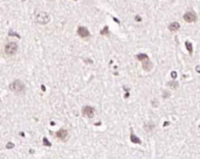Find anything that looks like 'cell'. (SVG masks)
Returning <instances> with one entry per match:
<instances>
[{
	"label": "cell",
	"instance_id": "6da1fadb",
	"mask_svg": "<svg viewBox=\"0 0 200 159\" xmlns=\"http://www.w3.org/2000/svg\"><path fill=\"white\" fill-rule=\"evenodd\" d=\"M25 83L20 81V80H15L13 81L11 84H9V90L12 91V93L16 94V95H19V94H22L25 91Z\"/></svg>",
	"mask_w": 200,
	"mask_h": 159
},
{
	"label": "cell",
	"instance_id": "7a4b0ae2",
	"mask_svg": "<svg viewBox=\"0 0 200 159\" xmlns=\"http://www.w3.org/2000/svg\"><path fill=\"white\" fill-rule=\"evenodd\" d=\"M18 49H19L18 43L14 42V41H9V42H7L6 45H5V48H4L5 54H6L7 56H14L15 54L18 53Z\"/></svg>",
	"mask_w": 200,
	"mask_h": 159
},
{
	"label": "cell",
	"instance_id": "3957f363",
	"mask_svg": "<svg viewBox=\"0 0 200 159\" xmlns=\"http://www.w3.org/2000/svg\"><path fill=\"white\" fill-rule=\"evenodd\" d=\"M35 20H36V22L40 24V25H47V24L50 21V16H49V14L47 13V12L40 11V12H38L36 15H35Z\"/></svg>",
	"mask_w": 200,
	"mask_h": 159
},
{
	"label": "cell",
	"instance_id": "277c9868",
	"mask_svg": "<svg viewBox=\"0 0 200 159\" xmlns=\"http://www.w3.org/2000/svg\"><path fill=\"white\" fill-rule=\"evenodd\" d=\"M82 115L86 116V117H88V118H93L94 116H95V109L90 105L83 106V108H82Z\"/></svg>",
	"mask_w": 200,
	"mask_h": 159
},
{
	"label": "cell",
	"instance_id": "5b68a950",
	"mask_svg": "<svg viewBox=\"0 0 200 159\" xmlns=\"http://www.w3.org/2000/svg\"><path fill=\"white\" fill-rule=\"evenodd\" d=\"M55 137L59 139V140H61V142H66L67 139L69 138V133H68V131H67L66 129H60V130L56 132Z\"/></svg>",
	"mask_w": 200,
	"mask_h": 159
},
{
	"label": "cell",
	"instance_id": "8992f818",
	"mask_svg": "<svg viewBox=\"0 0 200 159\" xmlns=\"http://www.w3.org/2000/svg\"><path fill=\"white\" fill-rule=\"evenodd\" d=\"M183 18H184V20L186 22H194L197 20V14L194 13L193 11H188V12H186L183 15Z\"/></svg>",
	"mask_w": 200,
	"mask_h": 159
},
{
	"label": "cell",
	"instance_id": "52a82bcc",
	"mask_svg": "<svg viewBox=\"0 0 200 159\" xmlns=\"http://www.w3.org/2000/svg\"><path fill=\"white\" fill-rule=\"evenodd\" d=\"M77 34L80 35L81 38H89V31H88L86 27H79V29H77Z\"/></svg>",
	"mask_w": 200,
	"mask_h": 159
},
{
	"label": "cell",
	"instance_id": "ba28073f",
	"mask_svg": "<svg viewBox=\"0 0 200 159\" xmlns=\"http://www.w3.org/2000/svg\"><path fill=\"white\" fill-rule=\"evenodd\" d=\"M179 28H180V24L177 22V21H173V22H171V24L168 25V29H170V32H172V33L178 32Z\"/></svg>",
	"mask_w": 200,
	"mask_h": 159
},
{
	"label": "cell",
	"instance_id": "9c48e42d",
	"mask_svg": "<svg viewBox=\"0 0 200 159\" xmlns=\"http://www.w3.org/2000/svg\"><path fill=\"white\" fill-rule=\"evenodd\" d=\"M167 86H170L171 88H177V87H178V83H176V82H170Z\"/></svg>",
	"mask_w": 200,
	"mask_h": 159
},
{
	"label": "cell",
	"instance_id": "30bf717a",
	"mask_svg": "<svg viewBox=\"0 0 200 159\" xmlns=\"http://www.w3.org/2000/svg\"><path fill=\"white\" fill-rule=\"evenodd\" d=\"M131 138H132L133 140H135V143H140V140H139V139L137 138V137H135V136H133L132 133H131Z\"/></svg>",
	"mask_w": 200,
	"mask_h": 159
},
{
	"label": "cell",
	"instance_id": "8fae6325",
	"mask_svg": "<svg viewBox=\"0 0 200 159\" xmlns=\"http://www.w3.org/2000/svg\"><path fill=\"white\" fill-rule=\"evenodd\" d=\"M7 149H9V147H13V144H7Z\"/></svg>",
	"mask_w": 200,
	"mask_h": 159
},
{
	"label": "cell",
	"instance_id": "7c38bea8",
	"mask_svg": "<svg viewBox=\"0 0 200 159\" xmlns=\"http://www.w3.org/2000/svg\"><path fill=\"white\" fill-rule=\"evenodd\" d=\"M140 20H142V18H139V16H136V21H138V22H139Z\"/></svg>",
	"mask_w": 200,
	"mask_h": 159
},
{
	"label": "cell",
	"instance_id": "4fadbf2b",
	"mask_svg": "<svg viewBox=\"0 0 200 159\" xmlns=\"http://www.w3.org/2000/svg\"><path fill=\"white\" fill-rule=\"evenodd\" d=\"M172 77H173V79H176V77H177V76H176V73H174V72L172 73Z\"/></svg>",
	"mask_w": 200,
	"mask_h": 159
},
{
	"label": "cell",
	"instance_id": "5bb4252c",
	"mask_svg": "<svg viewBox=\"0 0 200 159\" xmlns=\"http://www.w3.org/2000/svg\"><path fill=\"white\" fill-rule=\"evenodd\" d=\"M195 70H198V72H200V66H198V69L195 68Z\"/></svg>",
	"mask_w": 200,
	"mask_h": 159
}]
</instances>
